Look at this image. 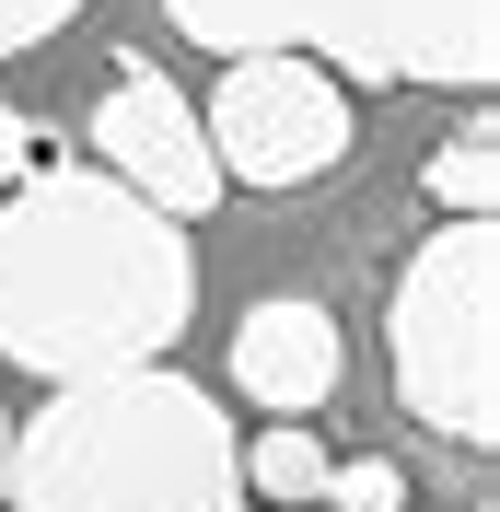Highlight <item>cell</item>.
I'll return each mask as SVG.
<instances>
[{
    "label": "cell",
    "instance_id": "obj_11",
    "mask_svg": "<svg viewBox=\"0 0 500 512\" xmlns=\"http://www.w3.org/2000/svg\"><path fill=\"white\" fill-rule=\"evenodd\" d=\"M70 12H82V0H0V59H12V47H47Z\"/></svg>",
    "mask_w": 500,
    "mask_h": 512
},
{
    "label": "cell",
    "instance_id": "obj_3",
    "mask_svg": "<svg viewBox=\"0 0 500 512\" xmlns=\"http://www.w3.org/2000/svg\"><path fill=\"white\" fill-rule=\"evenodd\" d=\"M163 24L221 59H314L349 82H500V0H163Z\"/></svg>",
    "mask_w": 500,
    "mask_h": 512
},
{
    "label": "cell",
    "instance_id": "obj_2",
    "mask_svg": "<svg viewBox=\"0 0 500 512\" xmlns=\"http://www.w3.org/2000/svg\"><path fill=\"white\" fill-rule=\"evenodd\" d=\"M0 512H245L233 419L175 361L47 384V408L12 419Z\"/></svg>",
    "mask_w": 500,
    "mask_h": 512
},
{
    "label": "cell",
    "instance_id": "obj_10",
    "mask_svg": "<svg viewBox=\"0 0 500 512\" xmlns=\"http://www.w3.org/2000/svg\"><path fill=\"white\" fill-rule=\"evenodd\" d=\"M314 512H407V466H396V454H338Z\"/></svg>",
    "mask_w": 500,
    "mask_h": 512
},
{
    "label": "cell",
    "instance_id": "obj_9",
    "mask_svg": "<svg viewBox=\"0 0 500 512\" xmlns=\"http://www.w3.org/2000/svg\"><path fill=\"white\" fill-rule=\"evenodd\" d=\"M419 198L431 210H454V222H489V198H500V128L466 117L454 140H431V163H419Z\"/></svg>",
    "mask_w": 500,
    "mask_h": 512
},
{
    "label": "cell",
    "instance_id": "obj_7",
    "mask_svg": "<svg viewBox=\"0 0 500 512\" xmlns=\"http://www.w3.org/2000/svg\"><path fill=\"white\" fill-rule=\"evenodd\" d=\"M349 373V338L326 303H303V291H268V303H245V326H233V384H245L268 419H303L326 408Z\"/></svg>",
    "mask_w": 500,
    "mask_h": 512
},
{
    "label": "cell",
    "instance_id": "obj_1",
    "mask_svg": "<svg viewBox=\"0 0 500 512\" xmlns=\"http://www.w3.org/2000/svg\"><path fill=\"white\" fill-rule=\"evenodd\" d=\"M198 315V245L94 163H35L0 187V361L35 384L175 361Z\"/></svg>",
    "mask_w": 500,
    "mask_h": 512
},
{
    "label": "cell",
    "instance_id": "obj_5",
    "mask_svg": "<svg viewBox=\"0 0 500 512\" xmlns=\"http://www.w3.org/2000/svg\"><path fill=\"white\" fill-rule=\"evenodd\" d=\"M198 128H210L221 187H314V175H338L361 152L338 70L291 59V47L280 59H221V94L198 105Z\"/></svg>",
    "mask_w": 500,
    "mask_h": 512
},
{
    "label": "cell",
    "instance_id": "obj_6",
    "mask_svg": "<svg viewBox=\"0 0 500 512\" xmlns=\"http://www.w3.org/2000/svg\"><path fill=\"white\" fill-rule=\"evenodd\" d=\"M82 140H94V175H117L128 198H152L163 222H210L221 198V163H210V128H198V94L187 82H163L152 59H128L117 82L94 94V117H82Z\"/></svg>",
    "mask_w": 500,
    "mask_h": 512
},
{
    "label": "cell",
    "instance_id": "obj_13",
    "mask_svg": "<svg viewBox=\"0 0 500 512\" xmlns=\"http://www.w3.org/2000/svg\"><path fill=\"white\" fill-rule=\"evenodd\" d=\"M0 454H12V408H0Z\"/></svg>",
    "mask_w": 500,
    "mask_h": 512
},
{
    "label": "cell",
    "instance_id": "obj_8",
    "mask_svg": "<svg viewBox=\"0 0 500 512\" xmlns=\"http://www.w3.org/2000/svg\"><path fill=\"white\" fill-rule=\"evenodd\" d=\"M326 466H338V454L314 443L303 419H280V431L233 443V478H245V489H256L268 512H314V501H326Z\"/></svg>",
    "mask_w": 500,
    "mask_h": 512
},
{
    "label": "cell",
    "instance_id": "obj_4",
    "mask_svg": "<svg viewBox=\"0 0 500 512\" xmlns=\"http://www.w3.org/2000/svg\"><path fill=\"white\" fill-rule=\"evenodd\" d=\"M384 373L431 443H466V454L500 443V233L489 222H442L396 268Z\"/></svg>",
    "mask_w": 500,
    "mask_h": 512
},
{
    "label": "cell",
    "instance_id": "obj_12",
    "mask_svg": "<svg viewBox=\"0 0 500 512\" xmlns=\"http://www.w3.org/2000/svg\"><path fill=\"white\" fill-rule=\"evenodd\" d=\"M35 163H47V140H35V117H24V105L0 94V187H24Z\"/></svg>",
    "mask_w": 500,
    "mask_h": 512
}]
</instances>
